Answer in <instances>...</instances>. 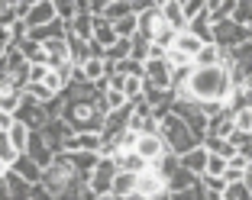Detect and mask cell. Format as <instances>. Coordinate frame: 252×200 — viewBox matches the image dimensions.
Masks as SVG:
<instances>
[{
	"label": "cell",
	"mask_w": 252,
	"mask_h": 200,
	"mask_svg": "<svg viewBox=\"0 0 252 200\" xmlns=\"http://www.w3.org/2000/svg\"><path fill=\"white\" fill-rule=\"evenodd\" d=\"M68 32L84 39V42H91V36H94V13H74L68 20Z\"/></svg>",
	"instance_id": "obj_23"
},
{
	"label": "cell",
	"mask_w": 252,
	"mask_h": 200,
	"mask_svg": "<svg viewBox=\"0 0 252 200\" xmlns=\"http://www.w3.org/2000/svg\"><path fill=\"white\" fill-rule=\"evenodd\" d=\"M20 100H23V90H16L13 84H0V110L3 113H16Z\"/></svg>",
	"instance_id": "obj_29"
},
{
	"label": "cell",
	"mask_w": 252,
	"mask_h": 200,
	"mask_svg": "<svg viewBox=\"0 0 252 200\" xmlns=\"http://www.w3.org/2000/svg\"><path fill=\"white\" fill-rule=\"evenodd\" d=\"M123 3H129V10H133V13H142V10L156 7V3H152V0H123Z\"/></svg>",
	"instance_id": "obj_47"
},
{
	"label": "cell",
	"mask_w": 252,
	"mask_h": 200,
	"mask_svg": "<svg viewBox=\"0 0 252 200\" xmlns=\"http://www.w3.org/2000/svg\"><path fill=\"white\" fill-rule=\"evenodd\" d=\"M39 184L52 194L55 200H74L78 191H81V184H84V178L65 162V155L59 152V155L52 158V165L42 168V181H39Z\"/></svg>",
	"instance_id": "obj_2"
},
{
	"label": "cell",
	"mask_w": 252,
	"mask_h": 200,
	"mask_svg": "<svg viewBox=\"0 0 252 200\" xmlns=\"http://www.w3.org/2000/svg\"><path fill=\"white\" fill-rule=\"evenodd\" d=\"M113 71V65H107L104 58H88L81 65V74H84V81H91V84H97V81H104L107 74Z\"/></svg>",
	"instance_id": "obj_25"
},
{
	"label": "cell",
	"mask_w": 252,
	"mask_h": 200,
	"mask_svg": "<svg viewBox=\"0 0 252 200\" xmlns=\"http://www.w3.org/2000/svg\"><path fill=\"white\" fill-rule=\"evenodd\" d=\"M230 87H233L230 71H226L223 65L191 68L181 100H194V104H223L226 94H230Z\"/></svg>",
	"instance_id": "obj_1"
},
{
	"label": "cell",
	"mask_w": 252,
	"mask_h": 200,
	"mask_svg": "<svg viewBox=\"0 0 252 200\" xmlns=\"http://www.w3.org/2000/svg\"><path fill=\"white\" fill-rule=\"evenodd\" d=\"M42 52H45V65L49 68H59V65H65V61H71V52H68L65 39H49V42H42Z\"/></svg>",
	"instance_id": "obj_15"
},
{
	"label": "cell",
	"mask_w": 252,
	"mask_h": 200,
	"mask_svg": "<svg viewBox=\"0 0 252 200\" xmlns=\"http://www.w3.org/2000/svg\"><path fill=\"white\" fill-rule=\"evenodd\" d=\"M7 136H10V142H13V148L23 155V152H26V142H30V129L23 126L20 119H13V126L7 129Z\"/></svg>",
	"instance_id": "obj_31"
},
{
	"label": "cell",
	"mask_w": 252,
	"mask_h": 200,
	"mask_svg": "<svg viewBox=\"0 0 252 200\" xmlns=\"http://www.w3.org/2000/svg\"><path fill=\"white\" fill-rule=\"evenodd\" d=\"M181 10H185V20H194L197 13H204V10H207V0H188Z\"/></svg>",
	"instance_id": "obj_43"
},
{
	"label": "cell",
	"mask_w": 252,
	"mask_h": 200,
	"mask_svg": "<svg viewBox=\"0 0 252 200\" xmlns=\"http://www.w3.org/2000/svg\"><path fill=\"white\" fill-rule=\"evenodd\" d=\"M49 3L55 7V16H59V20H65V23L78 13V0H49Z\"/></svg>",
	"instance_id": "obj_40"
},
{
	"label": "cell",
	"mask_w": 252,
	"mask_h": 200,
	"mask_svg": "<svg viewBox=\"0 0 252 200\" xmlns=\"http://www.w3.org/2000/svg\"><path fill=\"white\" fill-rule=\"evenodd\" d=\"M91 42L104 52V49H110L113 42H117V32H113V23H107L104 16H94V36H91Z\"/></svg>",
	"instance_id": "obj_21"
},
{
	"label": "cell",
	"mask_w": 252,
	"mask_h": 200,
	"mask_svg": "<svg viewBox=\"0 0 252 200\" xmlns=\"http://www.w3.org/2000/svg\"><path fill=\"white\" fill-rule=\"evenodd\" d=\"M62 119L74 133H100V126H104V113H100L97 100H65Z\"/></svg>",
	"instance_id": "obj_3"
},
{
	"label": "cell",
	"mask_w": 252,
	"mask_h": 200,
	"mask_svg": "<svg viewBox=\"0 0 252 200\" xmlns=\"http://www.w3.org/2000/svg\"><path fill=\"white\" fill-rule=\"evenodd\" d=\"M62 155H65V162L71 165V168L78 171L84 181H88V174L94 171V165L100 162V155H97V152H62Z\"/></svg>",
	"instance_id": "obj_17"
},
{
	"label": "cell",
	"mask_w": 252,
	"mask_h": 200,
	"mask_svg": "<svg viewBox=\"0 0 252 200\" xmlns=\"http://www.w3.org/2000/svg\"><path fill=\"white\" fill-rule=\"evenodd\" d=\"M30 200H55V197L45 191L42 184H32V187H30Z\"/></svg>",
	"instance_id": "obj_46"
},
{
	"label": "cell",
	"mask_w": 252,
	"mask_h": 200,
	"mask_svg": "<svg viewBox=\"0 0 252 200\" xmlns=\"http://www.w3.org/2000/svg\"><path fill=\"white\" fill-rule=\"evenodd\" d=\"M220 200H252V191L243 184V181H233V184H226V187H223Z\"/></svg>",
	"instance_id": "obj_33"
},
{
	"label": "cell",
	"mask_w": 252,
	"mask_h": 200,
	"mask_svg": "<svg viewBox=\"0 0 252 200\" xmlns=\"http://www.w3.org/2000/svg\"><path fill=\"white\" fill-rule=\"evenodd\" d=\"M200 45H204V42H200V39H197V36H194V32H188V29H181V32H178V36H175V45H171V49H178V52H181V55H188V58H194V55H197V52H200Z\"/></svg>",
	"instance_id": "obj_26"
},
{
	"label": "cell",
	"mask_w": 252,
	"mask_h": 200,
	"mask_svg": "<svg viewBox=\"0 0 252 200\" xmlns=\"http://www.w3.org/2000/svg\"><path fill=\"white\" fill-rule=\"evenodd\" d=\"M223 0H207V10H214V7H220Z\"/></svg>",
	"instance_id": "obj_50"
},
{
	"label": "cell",
	"mask_w": 252,
	"mask_h": 200,
	"mask_svg": "<svg viewBox=\"0 0 252 200\" xmlns=\"http://www.w3.org/2000/svg\"><path fill=\"white\" fill-rule=\"evenodd\" d=\"M191 187H197V174H191V171H185V168H178V171L168 178V191H171V194L191 191Z\"/></svg>",
	"instance_id": "obj_27"
},
{
	"label": "cell",
	"mask_w": 252,
	"mask_h": 200,
	"mask_svg": "<svg viewBox=\"0 0 252 200\" xmlns=\"http://www.w3.org/2000/svg\"><path fill=\"white\" fill-rule=\"evenodd\" d=\"M55 20V7L49 3V0H39V3H32L30 13H26V26L30 29H36V26H45V23Z\"/></svg>",
	"instance_id": "obj_22"
},
{
	"label": "cell",
	"mask_w": 252,
	"mask_h": 200,
	"mask_svg": "<svg viewBox=\"0 0 252 200\" xmlns=\"http://www.w3.org/2000/svg\"><path fill=\"white\" fill-rule=\"evenodd\" d=\"M162 29H165V20H162V13H158V7H149V10H142V13H136V36L152 42Z\"/></svg>",
	"instance_id": "obj_11"
},
{
	"label": "cell",
	"mask_w": 252,
	"mask_h": 200,
	"mask_svg": "<svg viewBox=\"0 0 252 200\" xmlns=\"http://www.w3.org/2000/svg\"><path fill=\"white\" fill-rule=\"evenodd\" d=\"M7 171H10V168H7V165H3V162H0V178H3V174H7Z\"/></svg>",
	"instance_id": "obj_51"
},
{
	"label": "cell",
	"mask_w": 252,
	"mask_h": 200,
	"mask_svg": "<svg viewBox=\"0 0 252 200\" xmlns=\"http://www.w3.org/2000/svg\"><path fill=\"white\" fill-rule=\"evenodd\" d=\"M23 155H30L39 168H49L52 158H55V152L49 148V142L42 139V133H30V142H26V152H23Z\"/></svg>",
	"instance_id": "obj_12"
},
{
	"label": "cell",
	"mask_w": 252,
	"mask_h": 200,
	"mask_svg": "<svg viewBox=\"0 0 252 200\" xmlns=\"http://www.w3.org/2000/svg\"><path fill=\"white\" fill-rule=\"evenodd\" d=\"M65 152H97L100 155V133H74Z\"/></svg>",
	"instance_id": "obj_20"
},
{
	"label": "cell",
	"mask_w": 252,
	"mask_h": 200,
	"mask_svg": "<svg viewBox=\"0 0 252 200\" xmlns=\"http://www.w3.org/2000/svg\"><path fill=\"white\" fill-rule=\"evenodd\" d=\"M3 61H7V68H10V78H13L16 71H23V68L30 65V61L23 58V52H20V49H16V45H10L7 52H3Z\"/></svg>",
	"instance_id": "obj_35"
},
{
	"label": "cell",
	"mask_w": 252,
	"mask_h": 200,
	"mask_svg": "<svg viewBox=\"0 0 252 200\" xmlns=\"http://www.w3.org/2000/svg\"><path fill=\"white\" fill-rule=\"evenodd\" d=\"M10 171H13V174H20L26 184H39V181H42V168H39L30 155H16V162L10 165Z\"/></svg>",
	"instance_id": "obj_18"
},
{
	"label": "cell",
	"mask_w": 252,
	"mask_h": 200,
	"mask_svg": "<svg viewBox=\"0 0 252 200\" xmlns=\"http://www.w3.org/2000/svg\"><path fill=\"white\" fill-rule=\"evenodd\" d=\"M158 13H162V20H165V26H168V29H175V32L188 29L185 10H181L178 0H168V3H162V7H158Z\"/></svg>",
	"instance_id": "obj_19"
},
{
	"label": "cell",
	"mask_w": 252,
	"mask_h": 200,
	"mask_svg": "<svg viewBox=\"0 0 252 200\" xmlns=\"http://www.w3.org/2000/svg\"><path fill=\"white\" fill-rule=\"evenodd\" d=\"M246 39H249V29L239 26V23H233V20H220V23H214V29H210V42L220 45L223 52H230V49L243 45Z\"/></svg>",
	"instance_id": "obj_5"
},
{
	"label": "cell",
	"mask_w": 252,
	"mask_h": 200,
	"mask_svg": "<svg viewBox=\"0 0 252 200\" xmlns=\"http://www.w3.org/2000/svg\"><path fill=\"white\" fill-rule=\"evenodd\" d=\"M113 174H117V165H113V158H104V155H100V162L94 165V171L88 174V181H84V184H88L91 191L97 194V197H104V194H110Z\"/></svg>",
	"instance_id": "obj_9"
},
{
	"label": "cell",
	"mask_w": 252,
	"mask_h": 200,
	"mask_svg": "<svg viewBox=\"0 0 252 200\" xmlns=\"http://www.w3.org/2000/svg\"><path fill=\"white\" fill-rule=\"evenodd\" d=\"M39 133H42V139L49 142V148H52L55 155H59V152H65V145H68V139L74 136V129L68 126L62 116H55V119H49V123L39 129Z\"/></svg>",
	"instance_id": "obj_10"
},
{
	"label": "cell",
	"mask_w": 252,
	"mask_h": 200,
	"mask_svg": "<svg viewBox=\"0 0 252 200\" xmlns=\"http://www.w3.org/2000/svg\"><path fill=\"white\" fill-rule=\"evenodd\" d=\"M158 136L165 139V148H168L171 155H185L188 148L200 145V136H194L191 129L185 126V119L175 116V113H168V116L158 119Z\"/></svg>",
	"instance_id": "obj_4"
},
{
	"label": "cell",
	"mask_w": 252,
	"mask_h": 200,
	"mask_svg": "<svg viewBox=\"0 0 252 200\" xmlns=\"http://www.w3.org/2000/svg\"><path fill=\"white\" fill-rule=\"evenodd\" d=\"M191 65H194V68L223 65V49H220V45H214V42H204V45H200V52L191 58Z\"/></svg>",
	"instance_id": "obj_24"
},
{
	"label": "cell",
	"mask_w": 252,
	"mask_h": 200,
	"mask_svg": "<svg viewBox=\"0 0 252 200\" xmlns=\"http://www.w3.org/2000/svg\"><path fill=\"white\" fill-rule=\"evenodd\" d=\"M0 84H10V68L3 61V55H0Z\"/></svg>",
	"instance_id": "obj_49"
},
{
	"label": "cell",
	"mask_w": 252,
	"mask_h": 200,
	"mask_svg": "<svg viewBox=\"0 0 252 200\" xmlns=\"http://www.w3.org/2000/svg\"><path fill=\"white\" fill-rule=\"evenodd\" d=\"M16 155H20V152L13 148V142H10V136L3 133V129H0V162H3V165L10 168V165L16 162Z\"/></svg>",
	"instance_id": "obj_39"
},
{
	"label": "cell",
	"mask_w": 252,
	"mask_h": 200,
	"mask_svg": "<svg viewBox=\"0 0 252 200\" xmlns=\"http://www.w3.org/2000/svg\"><path fill=\"white\" fill-rule=\"evenodd\" d=\"M26 3H30V7H32V3H39V0H26Z\"/></svg>",
	"instance_id": "obj_54"
},
{
	"label": "cell",
	"mask_w": 252,
	"mask_h": 200,
	"mask_svg": "<svg viewBox=\"0 0 252 200\" xmlns=\"http://www.w3.org/2000/svg\"><path fill=\"white\" fill-rule=\"evenodd\" d=\"M110 197H117V200L136 197V174H133V171H117V174H113V181H110Z\"/></svg>",
	"instance_id": "obj_14"
},
{
	"label": "cell",
	"mask_w": 252,
	"mask_h": 200,
	"mask_svg": "<svg viewBox=\"0 0 252 200\" xmlns=\"http://www.w3.org/2000/svg\"><path fill=\"white\" fill-rule=\"evenodd\" d=\"M45 74H49V68H45V65H30V81H26V84H42Z\"/></svg>",
	"instance_id": "obj_44"
},
{
	"label": "cell",
	"mask_w": 252,
	"mask_h": 200,
	"mask_svg": "<svg viewBox=\"0 0 252 200\" xmlns=\"http://www.w3.org/2000/svg\"><path fill=\"white\" fill-rule=\"evenodd\" d=\"M133 152H136V155H139L146 165H156L162 155H168V148H165V139H162L158 133H136Z\"/></svg>",
	"instance_id": "obj_6"
},
{
	"label": "cell",
	"mask_w": 252,
	"mask_h": 200,
	"mask_svg": "<svg viewBox=\"0 0 252 200\" xmlns=\"http://www.w3.org/2000/svg\"><path fill=\"white\" fill-rule=\"evenodd\" d=\"M68 36V23L65 20H59V16H55L52 23H45V26H36V29H30V39L32 42H49V39H65Z\"/></svg>",
	"instance_id": "obj_13"
},
{
	"label": "cell",
	"mask_w": 252,
	"mask_h": 200,
	"mask_svg": "<svg viewBox=\"0 0 252 200\" xmlns=\"http://www.w3.org/2000/svg\"><path fill=\"white\" fill-rule=\"evenodd\" d=\"M239 181H243V184H246V187L252 191V158L246 162V168H243V178H239Z\"/></svg>",
	"instance_id": "obj_48"
},
{
	"label": "cell",
	"mask_w": 252,
	"mask_h": 200,
	"mask_svg": "<svg viewBox=\"0 0 252 200\" xmlns=\"http://www.w3.org/2000/svg\"><path fill=\"white\" fill-rule=\"evenodd\" d=\"M113 32H117V39H133L136 36V13L117 20V23H113Z\"/></svg>",
	"instance_id": "obj_37"
},
{
	"label": "cell",
	"mask_w": 252,
	"mask_h": 200,
	"mask_svg": "<svg viewBox=\"0 0 252 200\" xmlns=\"http://www.w3.org/2000/svg\"><path fill=\"white\" fill-rule=\"evenodd\" d=\"M97 200H117V197H110V194H104V197H97Z\"/></svg>",
	"instance_id": "obj_52"
},
{
	"label": "cell",
	"mask_w": 252,
	"mask_h": 200,
	"mask_svg": "<svg viewBox=\"0 0 252 200\" xmlns=\"http://www.w3.org/2000/svg\"><path fill=\"white\" fill-rule=\"evenodd\" d=\"M178 3H181V7H185V3H188V0H178Z\"/></svg>",
	"instance_id": "obj_55"
},
{
	"label": "cell",
	"mask_w": 252,
	"mask_h": 200,
	"mask_svg": "<svg viewBox=\"0 0 252 200\" xmlns=\"http://www.w3.org/2000/svg\"><path fill=\"white\" fill-rule=\"evenodd\" d=\"M233 133H243V136L252 133V107L233 113Z\"/></svg>",
	"instance_id": "obj_36"
},
{
	"label": "cell",
	"mask_w": 252,
	"mask_h": 200,
	"mask_svg": "<svg viewBox=\"0 0 252 200\" xmlns=\"http://www.w3.org/2000/svg\"><path fill=\"white\" fill-rule=\"evenodd\" d=\"M152 3H156V7H162V3H168V0H152Z\"/></svg>",
	"instance_id": "obj_53"
},
{
	"label": "cell",
	"mask_w": 252,
	"mask_h": 200,
	"mask_svg": "<svg viewBox=\"0 0 252 200\" xmlns=\"http://www.w3.org/2000/svg\"><path fill=\"white\" fill-rule=\"evenodd\" d=\"M133 10H129V3H123V0H110L104 10H100V16H104L107 23H117V20H123V16H129Z\"/></svg>",
	"instance_id": "obj_32"
},
{
	"label": "cell",
	"mask_w": 252,
	"mask_h": 200,
	"mask_svg": "<svg viewBox=\"0 0 252 200\" xmlns=\"http://www.w3.org/2000/svg\"><path fill=\"white\" fill-rule=\"evenodd\" d=\"M149 52H152V42H149V39H142V36H133V39H129V58L146 61Z\"/></svg>",
	"instance_id": "obj_34"
},
{
	"label": "cell",
	"mask_w": 252,
	"mask_h": 200,
	"mask_svg": "<svg viewBox=\"0 0 252 200\" xmlns=\"http://www.w3.org/2000/svg\"><path fill=\"white\" fill-rule=\"evenodd\" d=\"M178 165L185 171H191V174H204V168H207V148L204 145H194V148H188L185 155H178Z\"/></svg>",
	"instance_id": "obj_16"
},
{
	"label": "cell",
	"mask_w": 252,
	"mask_h": 200,
	"mask_svg": "<svg viewBox=\"0 0 252 200\" xmlns=\"http://www.w3.org/2000/svg\"><path fill=\"white\" fill-rule=\"evenodd\" d=\"M129 58V39H117L110 49H104V61L107 65H117V61Z\"/></svg>",
	"instance_id": "obj_30"
},
{
	"label": "cell",
	"mask_w": 252,
	"mask_h": 200,
	"mask_svg": "<svg viewBox=\"0 0 252 200\" xmlns=\"http://www.w3.org/2000/svg\"><path fill=\"white\" fill-rule=\"evenodd\" d=\"M210 29H214V23H210L207 10H204V13H197L194 20H188V32H194L200 42H210Z\"/></svg>",
	"instance_id": "obj_28"
},
{
	"label": "cell",
	"mask_w": 252,
	"mask_h": 200,
	"mask_svg": "<svg viewBox=\"0 0 252 200\" xmlns=\"http://www.w3.org/2000/svg\"><path fill=\"white\" fill-rule=\"evenodd\" d=\"M165 191H168V181H165L152 165L136 174V197L139 200H156V197H162Z\"/></svg>",
	"instance_id": "obj_7"
},
{
	"label": "cell",
	"mask_w": 252,
	"mask_h": 200,
	"mask_svg": "<svg viewBox=\"0 0 252 200\" xmlns=\"http://www.w3.org/2000/svg\"><path fill=\"white\" fill-rule=\"evenodd\" d=\"M223 171H226V158H223V155H214V152H207V168H204V174L223 178Z\"/></svg>",
	"instance_id": "obj_41"
},
{
	"label": "cell",
	"mask_w": 252,
	"mask_h": 200,
	"mask_svg": "<svg viewBox=\"0 0 252 200\" xmlns=\"http://www.w3.org/2000/svg\"><path fill=\"white\" fill-rule=\"evenodd\" d=\"M123 97L126 100L142 97V78H123Z\"/></svg>",
	"instance_id": "obj_42"
},
{
	"label": "cell",
	"mask_w": 252,
	"mask_h": 200,
	"mask_svg": "<svg viewBox=\"0 0 252 200\" xmlns=\"http://www.w3.org/2000/svg\"><path fill=\"white\" fill-rule=\"evenodd\" d=\"M233 23H239V26H252V3L249 0H236V7H233Z\"/></svg>",
	"instance_id": "obj_38"
},
{
	"label": "cell",
	"mask_w": 252,
	"mask_h": 200,
	"mask_svg": "<svg viewBox=\"0 0 252 200\" xmlns=\"http://www.w3.org/2000/svg\"><path fill=\"white\" fill-rule=\"evenodd\" d=\"M16 20H20V16H16L13 7H3V10H0V26H3V29H10Z\"/></svg>",
	"instance_id": "obj_45"
},
{
	"label": "cell",
	"mask_w": 252,
	"mask_h": 200,
	"mask_svg": "<svg viewBox=\"0 0 252 200\" xmlns=\"http://www.w3.org/2000/svg\"><path fill=\"white\" fill-rule=\"evenodd\" d=\"M13 119H20L23 126L30 129V133H39V129L49 123V116H45V107L36 104V100H32V97H26V94H23L20 107H16V113H13Z\"/></svg>",
	"instance_id": "obj_8"
}]
</instances>
